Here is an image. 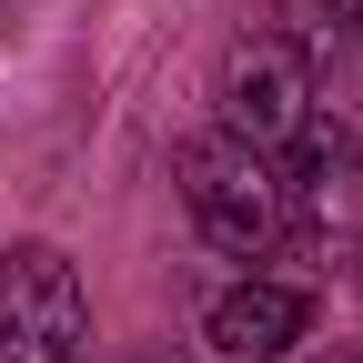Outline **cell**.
Returning a JSON list of instances; mask_svg holds the SVG:
<instances>
[{
  "mask_svg": "<svg viewBox=\"0 0 363 363\" xmlns=\"http://www.w3.org/2000/svg\"><path fill=\"white\" fill-rule=\"evenodd\" d=\"M283 21H293V40H343V30H363V0H283Z\"/></svg>",
  "mask_w": 363,
  "mask_h": 363,
  "instance_id": "5b68a950",
  "label": "cell"
},
{
  "mask_svg": "<svg viewBox=\"0 0 363 363\" xmlns=\"http://www.w3.org/2000/svg\"><path fill=\"white\" fill-rule=\"evenodd\" d=\"M0 363H91V293L61 242H0Z\"/></svg>",
  "mask_w": 363,
  "mask_h": 363,
  "instance_id": "3957f363",
  "label": "cell"
},
{
  "mask_svg": "<svg viewBox=\"0 0 363 363\" xmlns=\"http://www.w3.org/2000/svg\"><path fill=\"white\" fill-rule=\"evenodd\" d=\"M212 131H233V142H252V152H272L283 162L313 121H323V91H313V51L293 30H252V40H233L222 51V81H212Z\"/></svg>",
  "mask_w": 363,
  "mask_h": 363,
  "instance_id": "7a4b0ae2",
  "label": "cell"
},
{
  "mask_svg": "<svg viewBox=\"0 0 363 363\" xmlns=\"http://www.w3.org/2000/svg\"><path fill=\"white\" fill-rule=\"evenodd\" d=\"M303 333H313V293L272 283V272H252V283H233L212 303V353L222 363H283Z\"/></svg>",
  "mask_w": 363,
  "mask_h": 363,
  "instance_id": "277c9868",
  "label": "cell"
},
{
  "mask_svg": "<svg viewBox=\"0 0 363 363\" xmlns=\"http://www.w3.org/2000/svg\"><path fill=\"white\" fill-rule=\"evenodd\" d=\"M172 182H182L192 233H202L212 252H233V262H262V252H283V242L303 233L283 162L252 152V142H233V131H192V142L172 152Z\"/></svg>",
  "mask_w": 363,
  "mask_h": 363,
  "instance_id": "6da1fadb",
  "label": "cell"
},
{
  "mask_svg": "<svg viewBox=\"0 0 363 363\" xmlns=\"http://www.w3.org/2000/svg\"><path fill=\"white\" fill-rule=\"evenodd\" d=\"M313 363H363V353H313Z\"/></svg>",
  "mask_w": 363,
  "mask_h": 363,
  "instance_id": "8992f818",
  "label": "cell"
}]
</instances>
